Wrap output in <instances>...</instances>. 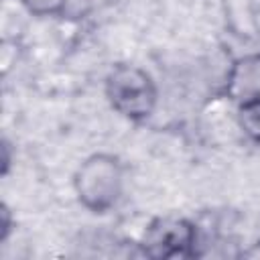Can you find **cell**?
Here are the masks:
<instances>
[{
	"label": "cell",
	"mask_w": 260,
	"mask_h": 260,
	"mask_svg": "<svg viewBox=\"0 0 260 260\" xmlns=\"http://www.w3.org/2000/svg\"><path fill=\"white\" fill-rule=\"evenodd\" d=\"M104 91L112 110L130 122L148 120L158 104L152 75L134 63H116L106 75Z\"/></svg>",
	"instance_id": "cell-2"
},
{
	"label": "cell",
	"mask_w": 260,
	"mask_h": 260,
	"mask_svg": "<svg viewBox=\"0 0 260 260\" xmlns=\"http://www.w3.org/2000/svg\"><path fill=\"white\" fill-rule=\"evenodd\" d=\"M24 10L37 18H49V16H61L65 14L67 0H20Z\"/></svg>",
	"instance_id": "cell-5"
},
{
	"label": "cell",
	"mask_w": 260,
	"mask_h": 260,
	"mask_svg": "<svg viewBox=\"0 0 260 260\" xmlns=\"http://www.w3.org/2000/svg\"><path fill=\"white\" fill-rule=\"evenodd\" d=\"M73 191L81 207L91 213L114 209L124 191V165L112 152L85 156L73 173Z\"/></svg>",
	"instance_id": "cell-1"
},
{
	"label": "cell",
	"mask_w": 260,
	"mask_h": 260,
	"mask_svg": "<svg viewBox=\"0 0 260 260\" xmlns=\"http://www.w3.org/2000/svg\"><path fill=\"white\" fill-rule=\"evenodd\" d=\"M14 230V217H12V211L6 203L0 205V244H4L8 240V236L12 234Z\"/></svg>",
	"instance_id": "cell-7"
},
{
	"label": "cell",
	"mask_w": 260,
	"mask_h": 260,
	"mask_svg": "<svg viewBox=\"0 0 260 260\" xmlns=\"http://www.w3.org/2000/svg\"><path fill=\"white\" fill-rule=\"evenodd\" d=\"M197 244L199 234L191 219L183 215H160L146 225L138 246L142 256L154 260H177L199 256Z\"/></svg>",
	"instance_id": "cell-3"
},
{
	"label": "cell",
	"mask_w": 260,
	"mask_h": 260,
	"mask_svg": "<svg viewBox=\"0 0 260 260\" xmlns=\"http://www.w3.org/2000/svg\"><path fill=\"white\" fill-rule=\"evenodd\" d=\"M238 126L256 144H260V91L250 93L238 104Z\"/></svg>",
	"instance_id": "cell-4"
},
{
	"label": "cell",
	"mask_w": 260,
	"mask_h": 260,
	"mask_svg": "<svg viewBox=\"0 0 260 260\" xmlns=\"http://www.w3.org/2000/svg\"><path fill=\"white\" fill-rule=\"evenodd\" d=\"M102 2L104 0H67V8H65L63 18H73V20L85 18L91 12H95L102 6Z\"/></svg>",
	"instance_id": "cell-6"
},
{
	"label": "cell",
	"mask_w": 260,
	"mask_h": 260,
	"mask_svg": "<svg viewBox=\"0 0 260 260\" xmlns=\"http://www.w3.org/2000/svg\"><path fill=\"white\" fill-rule=\"evenodd\" d=\"M0 150H2V165H0V173H2V177H6V175H8V171H10V162H12V154H10L12 146H10V142H8L6 138L2 140Z\"/></svg>",
	"instance_id": "cell-8"
},
{
	"label": "cell",
	"mask_w": 260,
	"mask_h": 260,
	"mask_svg": "<svg viewBox=\"0 0 260 260\" xmlns=\"http://www.w3.org/2000/svg\"><path fill=\"white\" fill-rule=\"evenodd\" d=\"M240 258H252V260H260V240L250 244V248L240 252Z\"/></svg>",
	"instance_id": "cell-9"
},
{
	"label": "cell",
	"mask_w": 260,
	"mask_h": 260,
	"mask_svg": "<svg viewBox=\"0 0 260 260\" xmlns=\"http://www.w3.org/2000/svg\"><path fill=\"white\" fill-rule=\"evenodd\" d=\"M254 22H256V28L260 30V8L254 12ZM258 35H260V32H258Z\"/></svg>",
	"instance_id": "cell-10"
}]
</instances>
